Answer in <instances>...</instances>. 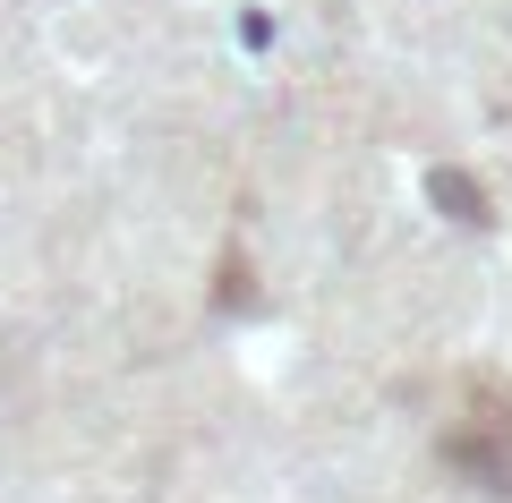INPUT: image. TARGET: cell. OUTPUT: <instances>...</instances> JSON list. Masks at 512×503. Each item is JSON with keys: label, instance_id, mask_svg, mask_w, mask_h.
I'll return each mask as SVG.
<instances>
[{"label": "cell", "instance_id": "6da1fadb", "mask_svg": "<svg viewBox=\"0 0 512 503\" xmlns=\"http://www.w3.org/2000/svg\"><path fill=\"white\" fill-rule=\"evenodd\" d=\"M453 461L478 469V486L512 495V427H504V418H495V435H453Z\"/></svg>", "mask_w": 512, "mask_h": 503}, {"label": "cell", "instance_id": "7a4b0ae2", "mask_svg": "<svg viewBox=\"0 0 512 503\" xmlns=\"http://www.w3.org/2000/svg\"><path fill=\"white\" fill-rule=\"evenodd\" d=\"M436 197L453 205V222H487V197H478L470 180H453V171H436Z\"/></svg>", "mask_w": 512, "mask_h": 503}]
</instances>
